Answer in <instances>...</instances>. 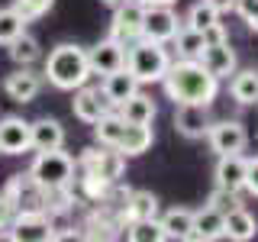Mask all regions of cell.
I'll return each mask as SVG.
<instances>
[{"mask_svg":"<svg viewBox=\"0 0 258 242\" xmlns=\"http://www.w3.org/2000/svg\"><path fill=\"white\" fill-rule=\"evenodd\" d=\"M236 10H239L242 20L258 32V0H236Z\"/></svg>","mask_w":258,"mask_h":242,"instance_id":"35","label":"cell"},{"mask_svg":"<svg viewBox=\"0 0 258 242\" xmlns=\"http://www.w3.org/2000/svg\"><path fill=\"white\" fill-rule=\"evenodd\" d=\"M48 84L58 87V91H75V87L87 84L91 75V62H87V48H81L75 42H61L48 52L45 58V71Z\"/></svg>","mask_w":258,"mask_h":242,"instance_id":"2","label":"cell"},{"mask_svg":"<svg viewBox=\"0 0 258 242\" xmlns=\"http://www.w3.org/2000/svg\"><path fill=\"white\" fill-rule=\"evenodd\" d=\"M161 84H165L168 100H174V107L177 103H213L220 94V78H213L197 58L171 62Z\"/></svg>","mask_w":258,"mask_h":242,"instance_id":"1","label":"cell"},{"mask_svg":"<svg viewBox=\"0 0 258 242\" xmlns=\"http://www.w3.org/2000/svg\"><path fill=\"white\" fill-rule=\"evenodd\" d=\"M210 103H177V113H174V126L181 136L187 139H204L207 129H210Z\"/></svg>","mask_w":258,"mask_h":242,"instance_id":"12","label":"cell"},{"mask_svg":"<svg viewBox=\"0 0 258 242\" xmlns=\"http://www.w3.org/2000/svg\"><path fill=\"white\" fill-rule=\"evenodd\" d=\"M4 91H7V97L10 100H16V103H32L39 97V91H42V75H36V71L29 68H16L13 75H7V81H4Z\"/></svg>","mask_w":258,"mask_h":242,"instance_id":"14","label":"cell"},{"mask_svg":"<svg viewBox=\"0 0 258 242\" xmlns=\"http://www.w3.org/2000/svg\"><path fill=\"white\" fill-rule=\"evenodd\" d=\"M181 16L174 13L171 4H152L145 7L142 13V39H152V42H171L174 32L181 29Z\"/></svg>","mask_w":258,"mask_h":242,"instance_id":"7","label":"cell"},{"mask_svg":"<svg viewBox=\"0 0 258 242\" xmlns=\"http://www.w3.org/2000/svg\"><path fill=\"white\" fill-rule=\"evenodd\" d=\"M4 200H10V204L20 210H45V188H39L36 181H32V174H13L10 181L4 184V194H0Z\"/></svg>","mask_w":258,"mask_h":242,"instance_id":"9","label":"cell"},{"mask_svg":"<svg viewBox=\"0 0 258 242\" xmlns=\"http://www.w3.org/2000/svg\"><path fill=\"white\" fill-rule=\"evenodd\" d=\"M142 13L145 7L139 0H126V4L113 7V20H110V39H116L123 48L142 39Z\"/></svg>","mask_w":258,"mask_h":242,"instance_id":"6","label":"cell"},{"mask_svg":"<svg viewBox=\"0 0 258 242\" xmlns=\"http://www.w3.org/2000/svg\"><path fill=\"white\" fill-rule=\"evenodd\" d=\"M123 220H158V197L152 191H129L123 204Z\"/></svg>","mask_w":258,"mask_h":242,"instance_id":"21","label":"cell"},{"mask_svg":"<svg viewBox=\"0 0 258 242\" xmlns=\"http://www.w3.org/2000/svg\"><path fill=\"white\" fill-rule=\"evenodd\" d=\"M29 174L39 188H64L75 181V158L64 149H42L32 158Z\"/></svg>","mask_w":258,"mask_h":242,"instance_id":"4","label":"cell"},{"mask_svg":"<svg viewBox=\"0 0 258 242\" xmlns=\"http://www.w3.org/2000/svg\"><path fill=\"white\" fill-rule=\"evenodd\" d=\"M142 7H152V4H174V0H139Z\"/></svg>","mask_w":258,"mask_h":242,"instance_id":"39","label":"cell"},{"mask_svg":"<svg viewBox=\"0 0 258 242\" xmlns=\"http://www.w3.org/2000/svg\"><path fill=\"white\" fill-rule=\"evenodd\" d=\"M255 232H258V223L245 207H236V210H229V213L223 216V236L226 239L248 242V239H255Z\"/></svg>","mask_w":258,"mask_h":242,"instance_id":"22","label":"cell"},{"mask_svg":"<svg viewBox=\"0 0 258 242\" xmlns=\"http://www.w3.org/2000/svg\"><path fill=\"white\" fill-rule=\"evenodd\" d=\"M16 213H20V210H16L10 200L0 197V239H7V232H10V226H13V220H16Z\"/></svg>","mask_w":258,"mask_h":242,"instance_id":"34","label":"cell"},{"mask_svg":"<svg viewBox=\"0 0 258 242\" xmlns=\"http://www.w3.org/2000/svg\"><path fill=\"white\" fill-rule=\"evenodd\" d=\"M7 239H13V242H52L55 229H52V220H48L45 210H23V213H16Z\"/></svg>","mask_w":258,"mask_h":242,"instance_id":"8","label":"cell"},{"mask_svg":"<svg viewBox=\"0 0 258 242\" xmlns=\"http://www.w3.org/2000/svg\"><path fill=\"white\" fill-rule=\"evenodd\" d=\"M81 174L100 177L107 184H119V177L126 174V155L113 145H100V149H87L81 155Z\"/></svg>","mask_w":258,"mask_h":242,"instance_id":"5","label":"cell"},{"mask_svg":"<svg viewBox=\"0 0 258 242\" xmlns=\"http://www.w3.org/2000/svg\"><path fill=\"white\" fill-rule=\"evenodd\" d=\"M29 142L36 152L42 149H61L64 145V126L52 116H42L36 123H29Z\"/></svg>","mask_w":258,"mask_h":242,"instance_id":"19","label":"cell"},{"mask_svg":"<svg viewBox=\"0 0 258 242\" xmlns=\"http://www.w3.org/2000/svg\"><path fill=\"white\" fill-rule=\"evenodd\" d=\"M20 32H26V20H23L13 7H4V10H0V45H10Z\"/></svg>","mask_w":258,"mask_h":242,"instance_id":"30","label":"cell"},{"mask_svg":"<svg viewBox=\"0 0 258 242\" xmlns=\"http://www.w3.org/2000/svg\"><path fill=\"white\" fill-rule=\"evenodd\" d=\"M229 94H232L236 103H242V107H255V103H258V71L255 68L232 71Z\"/></svg>","mask_w":258,"mask_h":242,"instance_id":"24","label":"cell"},{"mask_svg":"<svg viewBox=\"0 0 258 242\" xmlns=\"http://www.w3.org/2000/svg\"><path fill=\"white\" fill-rule=\"evenodd\" d=\"M197 62L204 65L213 78H229L236 71V52L229 48V39L216 45H204V52L197 55Z\"/></svg>","mask_w":258,"mask_h":242,"instance_id":"16","label":"cell"},{"mask_svg":"<svg viewBox=\"0 0 258 242\" xmlns=\"http://www.w3.org/2000/svg\"><path fill=\"white\" fill-rule=\"evenodd\" d=\"M190 239H223V213H216L213 207H200L194 210V223H190Z\"/></svg>","mask_w":258,"mask_h":242,"instance_id":"23","label":"cell"},{"mask_svg":"<svg viewBox=\"0 0 258 242\" xmlns=\"http://www.w3.org/2000/svg\"><path fill=\"white\" fill-rule=\"evenodd\" d=\"M71 110H75V116L81 119V123H97L100 116H107V113L113 110V103L103 97L100 87H87V84H81L75 87V100H71Z\"/></svg>","mask_w":258,"mask_h":242,"instance_id":"11","label":"cell"},{"mask_svg":"<svg viewBox=\"0 0 258 242\" xmlns=\"http://www.w3.org/2000/svg\"><path fill=\"white\" fill-rule=\"evenodd\" d=\"M126 236L133 242H165V229L158 220H133L126 223Z\"/></svg>","mask_w":258,"mask_h":242,"instance_id":"29","label":"cell"},{"mask_svg":"<svg viewBox=\"0 0 258 242\" xmlns=\"http://www.w3.org/2000/svg\"><path fill=\"white\" fill-rule=\"evenodd\" d=\"M210 7H213L216 13H229V10H236V0H207Z\"/></svg>","mask_w":258,"mask_h":242,"instance_id":"38","label":"cell"},{"mask_svg":"<svg viewBox=\"0 0 258 242\" xmlns=\"http://www.w3.org/2000/svg\"><path fill=\"white\" fill-rule=\"evenodd\" d=\"M171 55H168L165 42H152V39H139L126 48V71L133 75L139 84H155L165 78Z\"/></svg>","mask_w":258,"mask_h":242,"instance_id":"3","label":"cell"},{"mask_svg":"<svg viewBox=\"0 0 258 242\" xmlns=\"http://www.w3.org/2000/svg\"><path fill=\"white\" fill-rule=\"evenodd\" d=\"M7 48H10V58H13L16 65H23V68L42 58V48H39V39H36V36H29V32H20V36H16V39H13V42L7 45Z\"/></svg>","mask_w":258,"mask_h":242,"instance_id":"27","label":"cell"},{"mask_svg":"<svg viewBox=\"0 0 258 242\" xmlns=\"http://www.w3.org/2000/svg\"><path fill=\"white\" fill-rule=\"evenodd\" d=\"M207 142L216 155H236L248 145V133L239 119H220V123H210Z\"/></svg>","mask_w":258,"mask_h":242,"instance_id":"10","label":"cell"},{"mask_svg":"<svg viewBox=\"0 0 258 242\" xmlns=\"http://www.w3.org/2000/svg\"><path fill=\"white\" fill-rule=\"evenodd\" d=\"M55 7V0H13V10L23 16L26 23L32 20H42V16Z\"/></svg>","mask_w":258,"mask_h":242,"instance_id":"32","label":"cell"},{"mask_svg":"<svg viewBox=\"0 0 258 242\" xmlns=\"http://www.w3.org/2000/svg\"><path fill=\"white\" fill-rule=\"evenodd\" d=\"M100 91H103V97H107V100L113 103V110H116L123 100H129V97L139 91V81L129 75L126 65H123V68H116V71H110V75H103Z\"/></svg>","mask_w":258,"mask_h":242,"instance_id":"18","label":"cell"},{"mask_svg":"<svg viewBox=\"0 0 258 242\" xmlns=\"http://www.w3.org/2000/svg\"><path fill=\"white\" fill-rule=\"evenodd\" d=\"M116 113L126 119V123H152L158 110H155V100H152V97H145L142 91H136L133 97H129V100L119 103Z\"/></svg>","mask_w":258,"mask_h":242,"instance_id":"25","label":"cell"},{"mask_svg":"<svg viewBox=\"0 0 258 242\" xmlns=\"http://www.w3.org/2000/svg\"><path fill=\"white\" fill-rule=\"evenodd\" d=\"M245 171H248V158H242V152L220 155V161H216V188L245 191Z\"/></svg>","mask_w":258,"mask_h":242,"instance_id":"17","label":"cell"},{"mask_svg":"<svg viewBox=\"0 0 258 242\" xmlns=\"http://www.w3.org/2000/svg\"><path fill=\"white\" fill-rule=\"evenodd\" d=\"M245 191L252 194V197H258V155L248 158V171H245Z\"/></svg>","mask_w":258,"mask_h":242,"instance_id":"36","label":"cell"},{"mask_svg":"<svg viewBox=\"0 0 258 242\" xmlns=\"http://www.w3.org/2000/svg\"><path fill=\"white\" fill-rule=\"evenodd\" d=\"M226 29H223V23H213V26H207L204 29V45H216V42H226Z\"/></svg>","mask_w":258,"mask_h":242,"instance_id":"37","label":"cell"},{"mask_svg":"<svg viewBox=\"0 0 258 242\" xmlns=\"http://www.w3.org/2000/svg\"><path fill=\"white\" fill-rule=\"evenodd\" d=\"M174 48H177V58H197L204 52V32L190 29V26H181L174 32Z\"/></svg>","mask_w":258,"mask_h":242,"instance_id":"28","label":"cell"},{"mask_svg":"<svg viewBox=\"0 0 258 242\" xmlns=\"http://www.w3.org/2000/svg\"><path fill=\"white\" fill-rule=\"evenodd\" d=\"M207 207H213L216 213H229V210H236L242 207V200H239V191H226V188H216L213 194H210V200H207Z\"/></svg>","mask_w":258,"mask_h":242,"instance_id":"33","label":"cell"},{"mask_svg":"<svg viewBox=\"0 0 258 242\" xmlns=\"http://www.w3.org/2000/svg\"><path fill=\"white\" fill-rule=\"evenodd\" d=\"M161 229H165V239H190V223H194V210L174 207L161 216Z\"/></svg>","mask_w":258,"mask_h":242,"instance_id":"26","label":"cell"},{"mask_svg":"<svg viewBox=\"0 0 258 242\" xmlns=\"http://www.w3.org/2000/svg\"><path fill=\"white\" fill-rule=\"evenodd\" d=\"M107 7H119V4H126V0H103Z\"/></svg>","mask_w":258,"mask_h":242,"instance_id":"40","label":"cell"},{"mask_svg":"<svg viewBox=\"0 0 258 242\" xmlns=\"http://www.w3.org/2000/svg\"><path fill=\"white\" fill-rule=\"evenodd\" d=\"M87 62H91V75H110V71L123 68L126 65V48L116 39H100L94 48H87Z\"/></svg>","mask_w":258,"mask_h":242,"instance_id":"13","label":"cell"},{"mask_svg":"<svg viewBox=\"0 0 258 242\" xmlns=\"http://www.w3.org/2000/svg\"><path fill=\"white\" fill-rule=\"evenodd\" d=\"M29 123L23 116H4L0 119V152L4 155H23L29 152Z\"/></svg>","mask_w":258,"mask_h":242,"instance_id":"15","label":"cell"},{"mask_svg":"<svg viewBox=\"0 0 258 242\" xmlns=\"http://www.w3.org/2000/svg\"><path fill=\"white\" fill-rule=\"evenodd\" d=\"M213 23H220V13H216L213 7L207 4V0H200V4H194V7H190V13H187V20H184V26L204 32L207 26H213Z\"/></svg>","mask_w":258,"mask_h":242,"instance_id":"31","label":"cell"},{"mask_svg":"<svg viewBox=\"0 0 258 242\" xmlns=\"http://www.w3.org/2000/svg\"><path fill=\"white\" fill-rule=\"evenodd\" d=\"M152 142H155L152 123H126V129H123V136H119V145H116V149L123 152L126 158H133V155L149 152Z\"/></svg>","mask_w":258,"mask_h":242,"instance_id":"20","label":"cell"}]
</instances>
